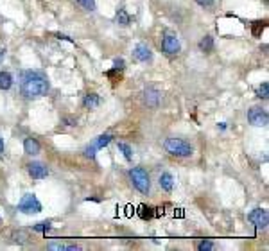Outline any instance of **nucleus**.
Returning a JSON list of instances; mask_svg holds the SVG:
<instances>
[{"label": "nucleus", "mask_w": 269, "mask_h": 251, "mask_svg": "<svg viewBox=\"0 0 269 251\" xmlns=\"http://www.w3.org/2000/svg\"><path fill=\"white\" fill-rule=\"evenodd\" d=\"M27 172L33 180H43L49 176V167L42 161H31L27 165Z\"/></svg>", "instance_id": "9"}, {"label": "nucleus", "mask_w": 269, "mask_h": 251, "mask_svg": "<svg viewBox=\"0 0 269 251\" xmlns=\"http://www.w3.org/2000/svg\"><path fill=\"white\" fill-rule=\"evenodd\" d=\"M115 22H117L118 25H122V27H126V25L131 24V16H129L128 11L124 9V7H120V9L117 11V14H115Z\"/></svg>", "instance_id": "15"}, {"label": "nucleus", "mask_w": 269, "mask_h": 251, "mask_svg": "<svg viewBox=\"0 0 269 251\" xmlns=\"http://www.w3.org/2000/svg\"><path fill=\"white\" fill-rule=\"evenodd\" d=\"M199 49H201L203 52H212L214 50V38L212 36H205V38L199 42Z\"/></svg>", "instance_id": "20"}, {"label": "nucleus", "mask_w": 269, "mask_h": 251, "mask_svg": "<svg viewBox=\"0 0 269 251\" xmlns=\"http://www.w3.org/2000/svg\"><path fill=\"white\" fill-rule=\"evenodd\" d=\"M113 140V135H109V133H104V135H101V137H97V140L94 142L95 149L99 151V149H103V147H106L109 142Z\"/></svg>", "instance_id": "17"}, {"label": "nucleus", "mask_w": 269, "mask_h": 251, "mask_svg": "<svg viewBox=\"0 0 269 251\" xmlns=\"http://www.w3.org/2000/svg\"><path fill=\"white\" fill-rule=\"evenodd\" d=\"M49 250H54V251H79L81 246H77V244H63V242H51V244H47Z\"/></svg>", "instance_id": "13"}, {"label": "nucleus", "mask_w": 269, "mask_h": 251, "mask_svg": "<svg viewBox=\"0 0 269 251\" xmlns=\"http://www.w3.org/2000/svg\"><path fill=\"white\" fill-rule=\"evenodd\" d=\"M198 250H199V251L214 250V242H210V241H201V242L198 244Z\"/></svg>", "instance_id": "25"}, {"label": "nucleus", "mask_w": 269, "mask_h": 251, "mask_svg": "<svg viewBox=\"0 0 269 251\" xmlns=\"http://www.w3.org/2000/svg\"><path fill=\"white\" fill-rule=\"evenodd\" d=\"M248 120H250V124L257 126V128H264V126H268L269 115L264 108L253 106V108L248 109Z\"/></svg>", "instance_id": "5"}, {"label": "nucleus", "mask_w": 269, "mask_h": 251, "mask_svg": "<svg viewBox=\"0 0 269 251\" xmlns=\"http://www.w3.org/2000/svg\"><path fill=\"white\" fill-rule=\"evenodd\" d=\"M117 147H118V151H120V152L124 154V158H126V160H128V161L133 160V149H131V146H129V144L118 142Z\"/></svg>", "instance_id": "19"}, {"label": "nucleus", "mask_w": 269, "mask_h": 251, "mask_svg": "<svg viewBox=\"0 0 269 251\" xmlns=\"http://www.w3.org/2000/svg\"><path fill=\"white\" fill-rule=\"evenodd\" d=\"M99 104H101V97L97 94H88L85 95V99H83V106H85L86 109H94Z\"/></svg>", "instance_id": "14"}, {"label": "nucleus", "mask_w": 269, "mask_h": 251, "mask_svg": "<svg viewBox=\"0 0 269 251\" xmlns=\"http://www.w3.org/2000/svg\"><path fill=\"white\" fill-rule=\"evenodd\" d=\"M95 152H97V149H95L94 144H92V146H86L85 147V156L90 158V160H94V158H95Z\"/></svg>", "instance_id": "23"}, {"label": "nucleus", "mask_w": 269, "mask_h": 251, "mask_svg": "<svg viewBox=\"0 0 269 251\" xmlns=\"http://www.w3.org/2000/svg\"><path fill=\"white\" fill-rule=\"evenodd\" d=\"M163 149L169 152L170 156H178V158H189L194 154V147L189 142L174 137L167 138L165 142H163Z\"/></svg>", "instance_id": "2"}, {"label": "nucleus", "mask_w": 269, "mask_h": 251, "mask_svg": "<svg viewBox=\"0 0 269 251\" xmlns=\"http://www.w3.org/2000/svg\"><path fill=\"white\" fill-rule=\"evenodd\" d=\"M24 151L29 156H36V154H40V151H42V146H40V142L36 138L29 137L24 140Z\"/></svg>", "instance_id": "11"}, {"label": "nucleus", "mask_w": 269, "mask_h": 251, "mask_svg": "<svg viewBox=\"0 0 269 251\" xmlns=\"http://www.w3.org/2000/svg\"><path fill=\"white\" fill-rule=\"evenodd\" d=\"M13 237H14V241L20 242V244H25V242H27V233L25 232H16Z\"/></svg>", "instance_id": "24"}, {"label": "nucleus", "mask_w": 269, "mask_h": 251, "mask_svg": "<svg viewBox=\"0 0 269 251\" xmlns=\"http://www.w3.org/2000/svg\"><path fill=\"white\" fill-rule=\"evenodd\" d=\"M0 224H2V215H0Z\"/></svg>", "instance_id": "31"}, {"label": "nucleus", "mask_w": 269, "mask_h": 251, "mask_svg": "<svg viewBox=\"0 0 269 251\" xmlns=\"http://www.w3.org/2000/svg\"><path fill=\"white\" fill-rule=\"evenodd\" d=\"M2 152H4V138L0 137V154H2Z\"/></svg>", "instance_id": "29"}, {"label": "nucleus", "mask_w": 269, "mask_h": 251, "mask_svg": "<svg viewBox=\"0 0 269 251\" xmlns=\"http://www.w3.org/2000/svg\"><path fill=\"white\" fill-rule=\"evenodd\" d=\"M13 86V76L9 72H0V90H9Z\"/></svg>", "instance_id": "16"}, {"label": "nucleus", "mask_w": 269, "mask_h": 251, "mask_svg": "<svg viewBox=\"0 0 269 251\" xmlns=\"http://www.w3.org/2000/svg\"><path fill=\"white\" fill-rule=\"evenodd\" d=\"M52 228V224L49 223V221H43V223H38V224H34L33 230L34 232H40V233H47L49 230Z\"/></svg>", "instance_id": "22"}, {"label": "nucleus", "mask_w": 269, "mask_h": 251, "mask_svg": "<svg viewBox=\"0 0 269 251\" xmlns=\"http://www.w3.org/2000/svg\"><path fill=\"white\" fill-rule=\"evenodd\" d=\"M129 180H131L133 187L140 192V194L147 196L151 190V180H149V172L144 167H133L129 171Z\"/></svg>", "instance_id": "3"}, {"label": "nucleus", "mask_w": 269, "mask_h": 251, "mask_svg": "<svg viewBox=\"0 0 269 251\" xmlns=\"http://www.w3.org/2000/svg\"><path fill=\"white\" fill-rule=\"evenodd\" d=\"M5 56V49H2V50H0V61H2V57Z\"/></svg>", "instance_id": "30"}, {"label": "nucleus", "mask_w": 269, "mask_h": 251, "mask_svg": "<svg viewBox=\"0 0 269 251\" xmlns=\"http://www.w3.org/2000/svg\"><path fill=\"white\" fill-rule=\"evenodd\" d=\"M161 49L167 56H176V54L181 50V43H179L178 36L172 33H165L163 40H161Z\"/></svg>", "instance_id": "6"}, {"label": "nucleus", "mask_w": 269, "mask_h": 251, "mask_svg": "<svg viewBox=\"0 0 269 251\" xmlns=\"http://www.w3.org/2000/svg\"><path fill=\"white\" fill-rule=\"evenodd\" d=\"M248 221H250L253 226H257V228H268V224H269V213H268V210H264V208H255V210H251L250 212V215H248Z\"/></svg>", "instance_id": "7"}, {"label": "nucleus", "mask_w": 269, "mask_h": 251, "mask_svg": "<svg viewBox=\"0 0 269 251\" xmlns=\"http://www.w3.org/2000/svg\"><path fill=\"white\" fill-rule=\"evenodd\" d=\"M160 92L156 90V88H153V86H149V88H146L144 90V102H146L149 108H158V104H160Z\"/></svg>", "instance_id": "10"}, {"label": "nucleus", "mask_w": 269, "mask_h": 251, "mask_svg": "<svg viewBox=\"0 0 269 251\" xmlns=\"http://www.w3.org/2000/svg\"><path fill=\"white\" fill-rule=\"evenodd\" d=\"M257 97L259 99H268L269 97V85L268 83H262V85L259 86V90H257Z\"/></svg>", "instance_id": "21"}, {"label": "nucleus", "mask_w": 269, "mask_h": 251, "mask_svg": "<svg viewBox=\"0 0 269 251\" xmlns=\"http://www.w3.org/2000/svg\"><path fill=\"white\" fill-rule=\"evenodd\" d=\"M113 63H115V68H118V70H122V68H124V59H122V57H117Z\"/></svg>", "instance_id": "28"}, {"label": "nucleus", "mask_w": 269, "mask_h": 251, "mask_svg": "<svg viewBox=\"0 0 269 251\" xmlns=\"http://www.w3.org/2000/svg\"><path fill=\"white\" fill-rule=\"evenodd\" d=\"M76 4L79 5L81 9L88 11V13H94L97 9V4H95V0H76Z\"/></svg>", "instance_id": "18"}, {"label": "nucleus", "mask_w": 269, "mask_h": 251, "mask_svg": "<svg viewBox=\"0 0 269 251\" xmlns=\"http://www.w3.org/2000/svg\"><path fill=\"white\" fill-rule=\"evenodd\" d=\"M18 212L27 213V215H33V213L42 212V203L38 201V198L34 194H25L22 196L18 203Z\"/></svg>", "instance_id": "4"}, {"label": "nucleus", "mask_w": 269, "mask_h": 251, "mask_svg": "<svg viewBox=\"0 0 269 251\" xmlns=\"http://www.w3.org/2000/svg\"><path fill=\"white\" fill-rule=\"evenodd\" d=\"M201 7H214V0H196Z\"/></svg>", "instance_id": "26"}, {"label": "nucleus", "mask_w": 269, "mask_h": 251, "mask_svg": "<svg viewBox=\"0 0 269 251\" xmlns=\"http://www.w3.org/2000/svg\"><path fill=\"white\" fill-rule=\"evenodd\" d=\"M133 59L140 63H151L153 61V50L147 47L146 43H138L137 47L133 49Z\"/></svg>", "instance_id": "8"}, {"label": "nucleus", "mask_w": 269, "mask_h": 251, "mask_svg": "<svg viewBox=\"0 0 269 251\" xmlns=\"http://www.w3.org/2000/svg\"><path fill=\"white\" fill-rule=\"evenodd\" d=\"M20 88H22V94L27 97V99H38L47 95L49 88V79L45 74L36 70H27L22 74V83H20Z\"/></svg>", "instance_id": "1"}, {"label": "nucleus", "mask_w": 269, "mask_h": 251, "mask_svg": "<svg viewBox=\"0 0 269 251\" xmlns=\"http://www.w3.org/2000/svg\"><path fill=\"white\" fill-rule=\"evenodd\" d=\"M158 183H160V187L165 192H170V190L174 189V178H172L170 172H161L160 178H158Z\"/></svg>", "instance_id": "12"}, {"label": "nucleus", "mask_w": 269, "mask_h": 251, "mask_svg": "<svg viewBox=\"0 0 269 251\" xmlns=\"http://www.w3.org/2000/svg\"><path fill=\"white\" fill-rule=\"evenodd\" d=\"M65 126H77V122H76V119H70V117H63V120H61Z\"/></svg>", "instance_id": "27"}]
</instances>
